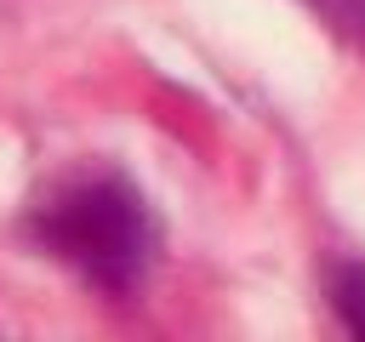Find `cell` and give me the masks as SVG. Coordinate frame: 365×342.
<instances>
[{
	"label": "cell",
	"mask_w": 365,
	"mask_h": 342,
	"mask_svg": "<svg viewBox=\"0 0 365 342\" xmlns=\"http://www.w3.org/2000/svg\"><path fill=\"white\" fill-rule=\"evenodd\" d=\"M331 308L348 336H365V262H336L331 268Z\"/></svg>",
	"instance_id": "7a4b0ae2"
},
{
	"label": "cell",
	"mask_w": 365,
	"mask_h": 342,
	"mask_svg": "<svg viewBox=\"0 0 365 342\" xmlns=\"http://www.w3.org/2000/svg\"><path fill=\"white\" fill-rule=\"evenodd\" d=\"M342 34H354V40H365V0H314Z\"/></svg>",
	"instance_id": "3957f363"
},
{
	"label": "cell",
	"mask_w": 365,
	"mask_h": 342,
	"mask_svg": "<svg viewBox=\"0 0 365 342\" xmlns=\"http://www.w3.org/2000/svg\"><path fill=\"white\" fill-rule=\"evenodd\" d=\"M23 228L46 256L103 296H131L160 256V222L120 171L63 177L40 194Z\"/></svg>",
	"instance_id": "6da1fadb"
}]
</instances>
